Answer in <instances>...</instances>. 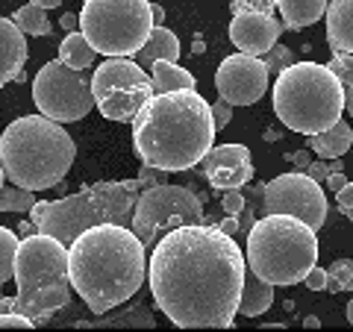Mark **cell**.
Wrapping results in <instances>:
<instances>
[{"mask_svg": "<svg viewBox=\"0 0 353 332\" xmlns=\"http://www.w3.org/2000/svg\"><path fill=\"white\" fill-rule=\"evenodd\" d=\"M303 285H306L309 291H321V289H327V268H318V264H315V268L309 271V276L303 280Z\"/></svg>", "mask_w": 353, "mask_h": 332, "instance_id": "8d00e7d4", "label": "cell"}, {"mask_svg": "<svg viewBox=\"0 0 353 332\" xmlns=\"http://www.w3.org/2000/svg\"><path fill=\"white\" fill-rule=\"evenodd\" d=\"M94 56H97V50H94V44L85 39L83 30L68 32V36L62 39V44H59V59L68 62L71 68L83 71V68H88V65L94 62Z\"/></svg>", "mask_w": 353, "mask_h": 332, "instance_id": "603a6c76", "label": "cell"}, {"mask_svg": "<svg viewBox=\"0 0 353 332\" xmlns=\"http://www.w3.org/2000/svg\"><path fill=\"white\" fill-rule=\"evenodd\" d=\"M280 0H230V12H274Z\"/></svg>", "mask_w": 353, "mask_h": 332, "instance_id": "4dcf8cb0", "label": "cell"}, {"mask_svg": "<svg viewBox=\"0 0 353 332\" xmlns=\"http://www.w3.org/2000/svg\"><path fill=\"white\" fill-rule=\"evenodd\" d=\"M327 44L333 53H353V0H330Z\"/></svg>", "mask_w": 353, "mask_h": 332, "instance_id": "ac0fdd59", "label": "cell"}, {"mask_svg": "<svg viewBox=\"0 0 353 332\" xmlns=\"http://www.w3.org/2000/svg\"><path fill=\"white\" fill-rule=\"evenodd\" d=\"M62 27L68 30V32H74L77 27H80V15H74V12H65V15H62Z\"/></svg>", "mask_w": 353, "mask_h": 332, "instance_id": "60d3db41", "label": "cell"}, {"mask_svg": "<svg viewBox=\"0 0 353 332\" xmlns=\"http://www.w3.org/2000/svg\"><path fill=\"white\" fill-rule=\"evenodd\" d=\"M77 156L74 138L48 115L15 118L0 138V165L9 183L32 188H57L68 176Z\"/></svg>", "mask_w": 353, "mask_h": 332, "instance_id": "277c9868", "label": "cell"}, {"mask_svg": "<svg viewBox=\"0 0 353 332\" xmlns=\"http://www.w3.org/2000/svg\"><path fill=\"white\" fill-rule=\"evenodd\" d=\"M268 65L262 62V56L253 53H233L218 65L215 71V88L227 103L233 106H250L259 103L265 92H268Z\"/></svg>", "mask_w": 353, "mask_h": 332, "instance_id": "5bb4252c", "label": "cell"}, {"mask_svg": "<svg viewBox=\"0 0 353 332\" xmlns=\"http://www.w3.org/2000/svg\"><path fill=\"white\" fill-rule=\"evenodd\" d=\"M27 32L21 30L12 18H0V83L24 80V62H27Z\"/></svg>", "mask_w": 353, "mask_h": 332, "instance_id": "e0dca14e", "label": "cell"}, {"mask_svg": "<svg viewBox=\"0 0 353 332\" xmlns=\"http://www.w3.org/2000/svg\"><path fill=\"white\" fill-rule=\"evenodd\" d=\"M245 206H248L245 188H227L224 197H221V209H224L227 215H241V209Z\"/></svg>", "mask_w": 353, "mask_h": 332, "instance_id": "1f68e13d", "label": "cell"}, {"mask_svg": "<svg viewBox=\"0 0 353 332\" xmlns=\"http://www.w3.org/2000/svg\"><path fill=\"white\" fill-rule=\"evenodd\" d=\"M92 88L101 115L118 124H132L145 103L157 94L153 76L130 56H106V62L97 65L92 74Z\"/></svg>", "mask_w": 353, "mask_h": 332, "instance_id": "30bf717a", "label": "cell"}, {"mask_svg": "<svg viewBox=\"0 0 353 332\" xmlns=\"http://www.w3.org/2000/svg\"><path fill=\"white\" fill-rule=\"evenodd\" d=\"M327 65L339 74L341 85H345V106L347 115H353V53H333V59Z\"/></svg>", "mask_w": 353, "mask_h": 332, "instance_id": "f1b7e54d", "label": "cell"}, {"mask_svg": "<svg viewBox=\"0 0 353 332\" xmlns=\"http://www.w3.org/2000/svg\"><path fill=\"white\" fill-rule=\"evenodd\" d=\"M274 115L283 127L301 136L318 132L339 124L345 115V85L330 65L294 62L274 80Z\"/></svg>", "mask_w": 353, "mask_h": 332, "instance_id": "52a82bcc", "label": "cell"}, {"mask_svg": "<svg viewBox=\"0 0 353 332\" xmlns=\"http://www.w3.org/2000/svg\"><path fill=\"white\" fill-rule=\"evenodd\" d=\"M36 320H32L30 315H21V312H3L0 315V326H6V329H30Z\"/></svg>", "mask_w": 353, "mask_h": 332, "instance_id": "836d02e7", "label": "cell"}, {"mask_svg": "<svg viewBox=\"0 0 353 332\" xmlns=\"http://www.w3.org/2000/svg\"><path fill=\"white\" fill-rule=\"evenodd\" d=\"M21 241L9 227H0V282L15 280V259H18Z\"/></svg>", "mask_w": 353, "mask_h": 332, "instance_id": "484cf974", "label": "cell"}, {"mask_svg": "<svg viewBox=\"0 0 353 332\" xmlns=\"http://www.w3.org/2000/svg\"><path fill=\"white\" fill-rule=\"evenodd\" d=\"M159 59H171V62L180 59V39H176L171 30H165L162 24L150 32L148 44L136 53V62L141 68H150V65L159 62Z\"/></svg>", "mask_w": 353, "mask_h": 332, "instance_id": "7402d4cb", "label": "cell"}, {"mask_svg": "<svg viewBox=\"0 0 353 332\" xmlns=\"http://www.w3.org/2000/svg\"><path fill=\"white\" fill-rule=\"evenodd\" d=\"M203 174L215 191L245 188L253 180V156L245 145H218L206 153Z\"/></svg>", "mask_w": 353, "mask_h": 332, "instance_id": "9a60e30c", "label": "cell"}, {"mask_svg": "<svg viewBox=\"0 0 353 332\" xmlns=\"http://www.w3.org/2000/svg\"><path fill=\"white\" fill-rule=\"evenodd\" d=\"M333 171H345V162H333V159H327V162H324V159H318V162H312V165L306 168V174H309V176H315L318 183H327Z\"/></svg>", "mask_w": 353, "mask_h": 332, "instance_id": "d6a6232c", "label": "cell"}, {"mask_svg": "<svg viewBox=\"0 0 353 332\" xmlns=\"http://www.w3.org/2000/svg\"><path fill=\"white\" fill-rule=\"evenodd\" d=\"M80 30L103 56H136L157 30L150 0H83Z\"/></svg>", "mask_w": 353, "mask_h": 332, "instance_id": "9c48e42d", "label": "cell"}, {"mask_svg": "<svg viewBox=\"0 0 353 332\" xmlns=\"http://www.w3.org/2000/svg\"><path fill=\"white\" fill-rule=\"evenodd\" d=\"M68 245L50 232H30L21 238V250L15 259V282L18 294L3 297V312H21L32 320H48L71 303V259Z\"/></svg>", "mask_w": 353, "mask_h": 332, "instance_id": "5b68a950", "label": "cell"}, {"mask_svg": "<svg viewBox=\"0 0 353 332\" xmlns=\"http://www.w3.org/2000/svg\"><path fill=\"white\" fill-rule=\"evenodd\" d=\"M347 320H350V326H353V300L347 303Z\"/></svg>", "mask_w": 353, "mask_h": 332, "instance_id": "f6af8a7d", "label": "cell"}, {"mask_svg": "<svg viewBox=\"0 0 353 332\" xmlns=\"http://www.w3.org/2000/svg\"><path fill=\"white\" fill-rule=\"evenodd\" d=\"M248 264L274 285L303 282L318 264V229L294 215H262L248 232Z\"/></svg>", "mask_w": 353, "mask_h": 332, "instance_id": "ba28073f", "label": "cell"}, {"mask_svg": "<svg viewBox=\"0 0 353 332\" xmlns=\"http://www.w3.org/2000/svg\"><path fill=\"white\" fill-rule=\"evenodd\" d=\"M150 76H153V85L157 92H176V88H194V76L180 68L176 62L171 59H159L150 65Z\"/></svg>", "mask_w": 353, "mask_h": 332, "instance_id": "cb8c5ba5", "label": "cell"}, {"mask_svg": "<svg viewBox=\"0 0 353 332\" xmlns=\"http://www.w3.org/2000/svg\"><path fill=\"white\" fill-rule=\"evenodd\" d=\"M283 18L274 12H239L230 21V41L236 44L241 53H253V56H265L283 36Z\"/></svg>", "mask_w": 353, "mask_h": 332, "instance_id": "2e32d148", "label": "cell"}, {"mask_svg": "<svg viewBox=\"0 0 353 332\" xmlns=\"http://www.w3.org/2000/svg\"><path fill=\"white\" fill-rule=\"evenodd\" d=\"M150 183L145 176L136 180H118V183H94L85 185L62 200H39L30 209V220L36 229L50 232V236L62 238L71 247L77 236L97 224H132V212H136L139 194L145 191Z\"/></svg>", "mask_w": 353, "mask_h": 332, "instance_id": "8992f818", "label": "cell"}, {"mask_svg": "<svg viewBox=\"0 0 353 332\" xmlns=\"http://www.w3.org/2000/svg\"><path fill=\"white\" fill-rule=\"evenodd\" d=\"M324 185H330V188H333V191H339V188H345V185H347V176H345V171H333V174H330V180H327Z\"/></svg>", "mask_w": 353, "mask_h": 332, "instance_id": "f35d334b", "label": "cell"}, {"mask_svg": "<svg viewBox=\"0 0 353 332\" xmlns=\"http://www.w3.org/2000/svg\"><path fill=\"white\" fill-rule=\"evenodd\" d=\"M153 18H157V27L165 21V9H162V6H157V3H153Z\"/></svg>", "mask_w": 353, "mask_h": 332, "instance_id": "7bdbcfd3", "label": "cell"}, {"mask_svg": "<svg viewBox=\"0 0 353 332\" xmlns=\"http://www.w3.org/2000/svg\"><path fill=\"white\" fill-rule=\"evenodd\" d=\"M218 227L224 229V232H230V236H236V232H241V229H239V215H227Z\"/></svg>", "mask_w": 353, "mask_h": 332, "instance_id": "ab89813d", "label": "cell"}, {"mask_svg": "<svg viewBox=\"0 0 353 332\" xmlns=\"http://www.w3.org/2000/svg\"><path fill=\"white\" fill-rule=\"evenodd\" d=\"M148 245L127 224H97L71 241V282L88 312L109 315L148 280Z\"/></svg>", "mask_w": 353, "mask_h": 332, "instance_id": "3957f363", "label": "cell"}, {"mask_svg": "<svg viewBox=\"0 0 353 332\" xmlns=\"http://www.w3.org/2000/svg\"><path fill=\"white\" fill-rule=\"evenodd\" d=\"M212 115H215V127L224 129L230 124V118H233V103H227L224 97H221L218 103H212Z\"/></svg>", "mask_w": 353, "mask_h": 332, "instance_id": "d590c367", "label": "cell"}, {"mask_svg": "<svg viewBox=\"0 0 353 332\" xmlns=\"http://www.w3.org/2000/svg\"><path fill=\"white\" fill-rule=\"evenodd\" d=\"M32 101L41 115L59 121V124L80 121L92 112V106H97L92 76H85V71L80 68H71L62 59H53L39 68L36 80H32Z\"/></svg>", "mask_w": 353, "mask_h": 332, "instance_id": "7c38bea8", "label": "cell"}, {"mask_svg": "<svg viewBox=\"0 0 353 332\" xmlns=\"http://www.w3.org/2000/svg\"><path fill=\"white\" fill-rule=\"evenodd\" d=\"M36 206V197H32V188L24 185H3L0 191V212H30Z\"/></svg>", "mask_w": 353, "mask_h": 332, "instance_id": "4316f807", "label": "cell"}, {"mask_svg": "<svg viewBox=\"0 0 353 332\" xmlns=\"http://www.w3.org/2000/svg\"><path fill=\"white\" fill-rule=\"evenodd\" d=\"M336 203L341 209V215H345L347 220H353V183H347L345 188H339V191H336Z\"/></svg>", "mask_w": 353, "mask_h": 332, "instance_id": "e575fe53", "label": "cell"}, {"mask_svg": "<svg viewBox=\"0 0 353 332\" xmlns=\"http://www.w3.org/2000/svg\"><path fill=\"white\" fill-rule=\"evenodd\" d=\"M277 9H280L285 30H303L327 15L330 0H280Z\"/></svg>", "mask_w": 353, "mask_h": 332, "instance_id": "d6986e66", "label": "cell"}, {"mask_svg": "<svg viewBox=\"0 0 353 332\" xmlns=\"http://www.w3.org/2000/svg\"><path fill=\"white\" fill-rule=\"evenodd\" d=\"M15 24L27 32V36H48L50 32V18H48V9H41L39 3H27L15 12Z\"/></svg>", "mask_w": 353, "mask_h": 332, "instance_id": "d4e9b609", "label": "cell"}, {"mask_svg": "<svg viewBox=\"0 0 353 332\" xmlns=\"http://www.w3.org/2000/svg\"><path fill=\"white\" fill-rule=\"evenodd\" d=\"M330 294H341V291H353V262L350 259H336L327 268V289Z\"/></svg>", "mask_w": 353, "mask_h": 332, "instance_id": "83f0119b", "label": "cell"}, {"mask_svg": "<svg viewBox=\"0 0 353 332\" xmlns=\"http://www.w3.org/2000/svg\"><path fill=\"white\" fill-rule=\"evenodd\" d=\"M265 138H268V141H277V138H280V132H274V129H268V132H265Z\"/></svg>", "mask_w": 353, "mask_h": 332, "instance_id": "ee69618b", "label": "cell"}, {"mask_svg": "<svg viewBox=\"0 0 353 332\" xmlns=\"http://www.w3.org/2000/svg\"><path fill=\"white\" fill-rule=\"evenodd\" d=\"M324 183L306 171H292L280 174L271 183H265V215L280 212V215H294L306 220L312 229H321L327 220V197H324Z\"/></svg>", "mask_w": 353, "mask_h": 332, "instance_id": "4fadbf2b", "label": "cell"}, {"mask_svg": "<svg viewBox=\"0 0 353 332\" xmlns=\"http://www.w3.org/2000/svg\"><path fill=\"white\" fill-rule=\"evenodd\" d=\"M248 276V253L215 224L176 227L153 245L148 282L157 309L183 329L233 326Z\"/></svg>", "mask_w": 353, "mask_h": 332, "instance_id": "6da1fadb", "label": "cell"}, {"mask_svg": "<svg viewBox=\"0 0 353 332\" xmlns=\"http://www.w3.org/2000/svg\"><path fill=\"white\" fill-rule=\"evenodd\" d=\"M212 103L194 88L157 92L132 121V147L141 165L176 174L189 171L215 147Z\"/></svg>", "mask_w": 353, "mask_h": 332, "instance_id": "7a4b0ae2", "label": "cell"}, {"mask_svg": "<svg viewBox=\"0 0 353 332\" xmlns=\"http://www.w3.org/2000/svg\"><path fill=\"white\" fill-rule=\"evenodd\" d=\"M350 145H353V129L345 121H339V124L318 132V136H309V150L318 153L321 159H341L350 150Z\"/></svg>", "mask_w": 353, "mask_h": 332, "instance_id": "44dd1931", "label": "cell"}, {"mask_svg": "<svg viewBox=\"0 0 353 332\" xmlns=\"http://www.w3.org/2000/svg\"><path fill=\"white\" fill-rule=\"evenodd\" d=\"M262 62L268 65L271 74H280V71L289 68V65H294V56H292V50L285 48V44H274V48L262 56Z\"/></svg>", "mask_w": 353, "mask_h": 332, "instance_id": "f546056e", "label": "cell"}, {"mask_svg": "<svg viewBox=\"0 0 353 332\" xmlns=\"http://www.w3.org/2000/svg\"><path fill=\"white\" fill-rule=\"evenodd\" d=\"M274 303V282L262 280L259 273H248L245 276V289H241V303H239V315L245 318H259L262 312H268Z\"/></svg>", "mask_w": 353, "mask_h": 332, "instance_id": "ffe728a7", "label": "cell"}, {"mask_svg": "<svg viewBox=\"0 0 353 332\" xmlns=\"http://www.w3.org/2000/svg\"><path fill=\"white\" fill-rule=\"evenodd\" d=\"M203 224V200L194 191L171 183H153L139 194L136 212H132V229L148 247L176 227Z\"/></svg>", "mask_w": 353, "mask_h": 332, "instance_id": "8fae6325", "label": "cell"}, {"mask_svg": "<svg viewBox=\"0 0 353 332\" xmlns=\"http://www.w3.org/2000/svg\"><path fill=\"white\" fill-rule=\"evenodd\" d=\"M30 3H39L41 9H57V6H62V0H30Z\"/></svg>", "mask_w": 353, "mask_h": 332, "instance_id": "b9f144b4", "label": "cell"}, {"mask_svg": "<svg viewBox=\"0 0 353 332\" xmlns=\"http://www.w3.org/2000/svg\"><path fill=\"white\" fill-rule=\"evenodd\" d=\"M285 162H292L297 171H306L309 165H312V159H309V153L306 150H297V153H289V156H285Z\"/></svg>", "mask_w": 353, "mask_h": 332, "instance_id": "74e56055", "label": "cell"}]
</instances>
